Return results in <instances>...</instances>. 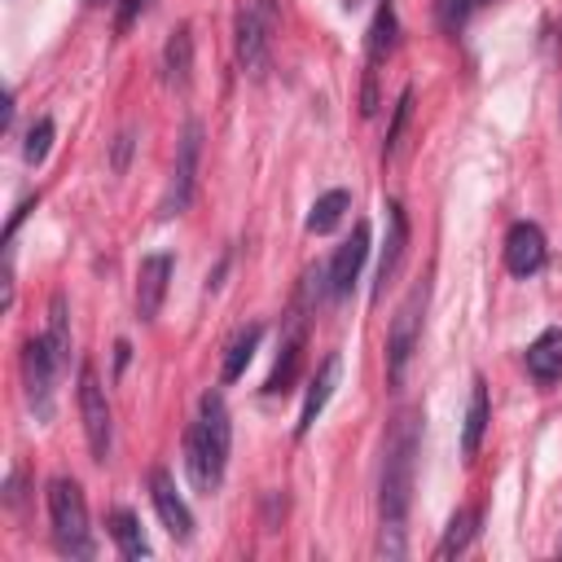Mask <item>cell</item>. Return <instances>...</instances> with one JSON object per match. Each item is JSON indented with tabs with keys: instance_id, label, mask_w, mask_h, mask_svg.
I'll list each match as a JSON object with an SVG mask.
<instances>
[{
	"instance_id": "obj_6",
	"label": "cell",
	"mask_w": 562,
	"mask_h": 562,
	"mask_svg": "<svg viewBox=\"0 0 562 562\" xmlns=\"http://www.w3.org/2000/svg\"><path fill=\"white\" fill-rule=\"evenodd\" d=\"M57 369L61 360L53 356L48 338H31L22 347V382H26V400L35 408V417H53V382H57Z\"/></svg>"
},
{
	"instance_id": "obj_23",
	"label": "cell",
	"mask_w": 562,
	"mask_h": 562,
	"mask_svg": "<svg viewBox=\"0 0 562 562\" xmlns=\"http://www.w3.org/2000/svg\"><path fill=\"white\" fill-rule=\"evenodd\" d=\"M347 206H351V193H347V189H329V193H321V198L312 202V211H307V228H312V233H329V228H338V220L347 215Z\"/></svg>"
},
{
	"instance_id": "obj_28",
	"label": "cell",
	"mask_w": 562,
	"mask_h": 562,
	"mask_svg": "<svg viewBox=\"0 0 562 562\" xmlns=\"http://www.w3.org/2000/svg\"><path fill=\"white\" fill-rule=\"evenodd\" d=\"M132 145H136V132L132 127H123L119 136H114V158H110V167L123 176L127 171V158H132Z\"/></svg>"
},
{
	"instance_id": "obj_10",
	"label": "cell",
	"mask_w": 562,
	"mask_h": 562,
	"mask_svg": "<svg viewBox=\"0 0 562 562\" xmlns=\"http://www.w3.org/2000/svg\"><path fill=\"white\" fill-rule=\"evenodd\" d=\"M171 268H176V255L171 250H154L140 259L136 268V316L140 321H154L162 299H167V281H171Z\"/></svg>"
},
{
	"instance_id": "obj_21",
	"label": "cell",
	"mask_w": 562,
	"mask_h": 562,
	"mask_svg": "<svg viewBox=\"0 0 562 562\" xmlns=\"http://www.w3.org/2000/svg\"><path fill=\"white\" fill-rule=\"evenodd\" d=\"M259 338H263V325H246V329H237V334H233V342L224 347V364H220V382H237V378L246 373V364H250V356H255V347H259Z\"/></svg>"
},
{
	"instance_id": "obj_7",
	"label": "cell",
	"mask_w": 562,
	"mask_h": 562,
	"mask_svg": "<svg viewBox=\"0 0 562 562\" xmlns=\"http://www.w3.org/2000/svg\"><path fill=\"white\" fill-rule=\"evenodd\" d=\"M79 417H83L92 461H105L110 457V404H105V391H101V378L92 364L79 369Z\"/></svg>"
},
{
	"instance_id": "obj_4",
	"label": "cell",
	"mask_w": 562,
	"mask_h": 562,
	"mask_svg": "<svg viewBox=\"0 0 562 562\" xmlns=\"http://www.w3.org/2000/svg\"><path fill=\"white\" fill-rule=\"evenodd\" d=\"M277 0H241L233 18V40H237V61L246 75H263L272 57V35H277Z\"/></svg>"
},
{
	"instance_id": "obj_31",
	"label": "cell",
	"mask_w": 562,
	"mask_h": 562,
	"mask_svg": "<svg viewBox=\"0 0 562 562\" xmlns=\"http://www.w3.org/2000/svg\"><path fill=\"white\" fill-rule=\"evenodd\" d=\"M88 4H101V0H88Z\"/></svg>"
},
{
	"instance_id": "obj_27",
	"label": "cell",
	"mask_w": 562,
	"mask_h": 562,
	"mask_svg": "<svg viewBox=\"0 0 562 562\" xmlns=\"http://www.w3.org/2000/svg\"><path fill=\"white\" fill-rule=\"evenodd\" d=\"M408 110H413V88H404L400 92V101H395V114H391V127H386V158L395 154V145H400V132H404V123H408Z\"/></svg>"
},
{
	"instance_id": "obj_12",
	"label": "cell",
	"mask_w": 562,
	"mask_h": 562,
	"mask_svg": "<svg viewBox=\"0 0 562 562\" xmlns=\"http://www.w3.org/2000/svg\"><path fill=\"white\" fill-rule=\"evenodd\" d=\"M364 255H369V224L360 220V224L351 228V237H347V241L334 250V259H329V294H334V299L351 294V285L360 281Z\"/></svg>"
},
{
	"instance_id": "obj_9",
	"label": "cell",
	"mask_w": 562,
	"mask_h": 562,
	"mask_svg": "<svg viewBox=\"0 0 562 562\" xmlns=\"http://www.w3.org/2000/svg\"><path fill=\"white\" fill-rule=\"evenodd\" d=\"M391 48H395V9H391V0H382L369 22V40H364V97H360L364 114H373V105H378L373 79H378V66L391 57Z\"/></svg>"
},
{
	"instance_id": "obj_15",
	"label": "cell",
	"mask_w": 562,
	"mask_h": 562,
	"mask_svg": "<svg viewBox=\"0 0 562 562\" xmlns=\"http://www.w3.org/2000/svg\"><path fill=\"white\" fill-rule=\"evenodd\" d=\"M299 364H303V321L294 316L290 329H285V338H281L277 364H272V373L263 382V395H285L294 386V378H299Z\"/></svg>"
},
{
	"instance_id": "obj_20",
	"label": "cell",
	"mask_w": 562,
	"mask_h": 562,
	"mask_svg": "<svg viewBox=\"0 0 562 562\" xmlns=\"http://www.w3.org/2000/svg\"><path fill=\"white\" fill-rule=\"evenodd\" d=\"M110 540L119 544V553H123L127 562L149 558V540H145L140 518H136L132 509H110Z\"/></svg>"
},
{
	"instance_id": "obj_18",
	"label": "cell",
	"mask_w": 562,
	"mask_h": 562,
	"mask_svg": "<svg viewBox=\"0 0 562 562\" xmlns=\"http://www.w3.org/2000/svg\"><path fill=\"white\" fill-rule=\"evenodd\" d=\"M527 373L540 386L562 382V329H544L531 347H527Z\"/></svg>"
},
{
	"instance_id": "obj_17",
	"label": "cell",
	"mask_w": 562,
	"mask_h": 562,
	"mask_svg": "<svg viewBox=\"0 0 562 562\" xmlns=\"http://www.w3.org/2000/svg\"><path fill=\"white\" fill-rule=\"evenodd\" d=\"M338 373H342V360H338V351H329L325 364L316 369L312 386H307V400H303V413H299V439H303V435L316 426V417L325 413V404H329V395H334V386H338Z\"/></svg>"
},
{
	"instance_id": "obj_1",
	"label": "cell",
	"mask_w": 562,
	"mask_h": 562,
	"mask_svg": "<svg viewBox=\"0 0 562 562\" xmlns=\"http://www.w3.org/2000/svg\"><path fill=\"white\" fill-rule=\"evenodd\" d=\"M228 448H233V426H228V408L215 391L202 395L198 404V422L184 435V474L198 492H220L224 483V465H228Z\"/></svg>"
},
{
	"instance_id": "obj_14",
	"label": "cell",
	"mask_w": 562,
	"mask_h": 562,
	"mask_svg": "<svg viewBox=\"0 0 562 562\" xmlns=\"http://www.w3.org/2000/svg\"><path fill=\"white\" fill-rule=\"evenodd\" d=\"M408 250V220H404V206L400 202H386V246H382V259H378V277H373V303L386 294L391 277L400 272V259Z\"/></svg>"
},
{
	"instance_id": "obj_13",
	"label": "cell",
	"mask_w": 562,
	"mask_h": 562,
	"mask_svg": "<svg viewBox=\"0 0 562 562\" xmlns=\"http://www.w3.org/2000/svg\"><path fill=\"white\" fill-rule=\"evenodd\" d=\"M149 496H154V509H158L162 527H167L176 540H189V536H193V514H189V505L180 501L176 479H171L162 465L149 474Z\"/></svg>"
},
{
	"instance_id": "obj_29",
	"label": "cell",
	"mask_w": 562,
	"mask_h": 562,
	"mask_svg": "<svg viewBox=\"0 0 562 562\" xmlns=\"http://www.w3.org/2000/svg\"><path fill=\"white\" fill-rule=\"evenodd\" d=\"M145 4H149V0H119V13H114V31H119V35H127V31H132V22L145 13Z\"/></svg>"
},
{
	"instance_id": "obj_8",
	"label": "cell",
	"mask_w": 562,
	"mask_h": 562,
	"mask_svg": "<svg viewBox=\"0 0 562 562\" xmlns=\"http://www.w3.org/2000/svg\"><path fill=\"white\" fill-rule=\"evenodd\" d=\"M198 154H202V123H189L176 149V167H171V184L162 193V215H180L193 198V180H198Z\"/></svg>"
},
{
	"instance_id": "obj_22",
	"label": "cell",
	"mask_w": 562,
	"mask_h": 562,
	"mask_svg": "<svg viewBox=\"0 0 562 562\" xmlns=\"http://www.w3.org/2000/svg\"><path fill=\"white\" fill-rule=\"evenodd\" d=\"M474 531H479V509H474V505L457 509V514L448 518V531H443V540H439L435 558H439V562H448L452 553H461V549H465V544L474 540Z\"/></svg>"
},
{
	"instance_id": "obj_5",
	"label": "cell",
	"mask_w": 562,
	"mask_h": 562,
	"mask_svg": "<svg viewBox=\"0 0 562 562\" xmlns=\"http://www.w3.org/2000/svg\"><path fill=\"white\" fill-rule=\"evenodd\" d=\"M426 294H430V285L417 281V285L404 294V303L395 307V316H391V334H386V382H391V386L404 382V369H408L413 347H417V338H422Z\"/></svg>"
},
{
	"instance_id": "obj_11",
	"label": "cell",
	"mask_w": 562,
	"mask_h": 562,
	"mask_svg": "<svg viewBox=\"0 0 562 562\" xmlns=\"http://www.w3.org/2000/svg\"><path fill=\"white\" fill-rule=\"evenodd\" d=\"M505 268L514 277H536L544 268V233H540V224L518 220L505 233Z\"/></svg>"
},
{
	"instance_id": "obj_19",
	"label": "cell",
	"mask_w": 562,
	"mask_h": 562,
	"mask_svg": "<svg viewBox=\"0 0 562 562\" xmlns=\"http://www.w3.org/2000/svg\"><path fill=\"white\" fill-rule=\"evenodd\" d=\"M487 413H492V408H487V382L474 378V386H470V408H465V422H461V457H465V461H474L479 448H483Z\"/></svg>"
},
{
	"instance_id": "obj_3",
	"label": "cell",
	"mask_w": 562,
	"mask_h": 562,
	"mask_svg": "<svg viewBox=\"0 0 562 562\" xmlns=\"http://www.w3.org/2000/svg\"><path fill=\"white\" fill-rule=\"evenodd\" d=\"M48 522L53 540L70 558H92V531H88V501L75 479H53L48 483Z\"/></svg>"
},
{
	"instance_id": "obj_30",
	"label": "cell",
	"mask_w": 562,
	"mask_h": 562,
	"mask_svg": "<svg viewBox=\"0 0 562 562\" xmlns=\"http://www.w3.org/2000/svg\"><path fill=\"white\" fill-rule=\"evenodd\" d=\"M127 351H132L127 342H119V347H114V369H123V364H127Z\"/></svg>"
},
{
	"instance_id": "obj_26",
	"label": "cell",
	"mask_w": 562,
	"mask_h": 562,
	"mask_svg": "<svg viewBox=\"0 0 562 562\" xmlns=\"http://www.w3.org/2000/svg\"><path fill=\"white\" fill-rule=\"evenodd\" d=\"M479 4H487V0H439V4H435V18H439L443 31H457Z\"/></svg>"
},
{
	"instance_id": "obj_16",
	"label": "cell",
	"mask_w": 562,
	"mask_h": 562,
	"mask_svg": "<svg viewBox=\"0 0 562 562\" xmlns=\"http://www.w3.org/2000/svg\"><path fill=\"white\" fill-rule=\"evenodd\" d=\"M162 79L176 92H184L189 79H193V31H189V22H180L162 44Z\"/></svg>"
},
{
	"instance_id": "obj_2",
	"label": "cell",
	"mask_w": 562,
	"mask_h": 562,
	"mask_svg": "<svg viewBox=\"0 0 562 562\" xmlns=\"http://www.w3.org/2000/svg\"><path fill=\"white\" fill-rule=\"evenodd\" d=\"M417 443H422L417 413H400L386 435V457H382V522H404V514H408Z\"/></svg>"
},
{
	"instance_id": "obj_24",
	"label": "cell",
	"mask_w": 562,
	"mask_h": 562,
	"mask_svg": "<svg viewBox=\"0 0 562 562\" xmlns=\"http://www.w3.org/2000/svg\"><path fill=\"white\" fill-rule=\"evenodd\" d=\"M48 347H53V356L66 364V356H70V325H66V299L61 294H53V303H48Z\"/></svg>"
},
{
	"instance_id": "obj_25",
	"label": "cell",
	"mask_w": 562,
	"mask_h": 562,
	"mask_svg": "<svg viewBox=\"0 0 562 562\" xmlns=\"http://www.w3.org/2000/svg\"><path fill=\"white\" fill-rule=\"evenodd\" d=\"M48 145H53V119H48V114H40V119L31 123V132H26V145H22V158H26L31 167H40V162L48 158Z\"/></svg>"
}]
</instances>
